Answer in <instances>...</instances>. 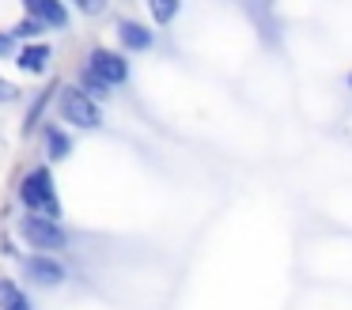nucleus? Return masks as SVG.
I'll list each match as a JSON object with an SVG mask.
<instances>
[{
    "label": "nucleus",
    "mask_w": 352,
    "mask_h": 310,
    "mask_svg": "<svg viewBox=\"0 0 352 310\" xmlns=\"http://www.w3.org/2000/svg\"><path fill=\"white\" fill-rule=\"evenodd\" d=\"M19 201H23L27 212L61 219V201H57V186H54L50 166H34L31 174H23V181H19Z\"/></svg>",
    "instance_id": "nucleus-1"
},
{
    "label": "nucleus",
    "mask_w": 352,
    "mask_h": 310,
    "mask_svg": "<svg viewBox=\"0 0 352 310\" xmlns=\"http://www.w3.org/2000/svg\"><path fill=\"white\" fill-rule=\"evenodd\" d=\"M19 234H23V242L31 250H38V254H57V250H65V242H69L65 227L57 223V219H50V216H38V212L23 216Z\"/></svg>",
    "instance_id": "nucleus-2"
},
{
    "label": "nucleus",
    "mask_w": 352,
    "mask_h": 310,
    "mask_svg": "<svg viewBox=\"0 0 352 310\" xmlns=\"http://www.w3.org/2000/svg\"><path fill=\"white\" fill-rule=\"evenodd\" d=\"M57 110H61V118L69 121V125H76V129H99L102 125L99 102H95L84 87H61V95H57Z\"/></svg>",
    "instance_id": "nucleus-3"
},
{
    "label": "nucleus",
    "mask_w": 352,
    "mask_h": 310,
    "mask_svg": "<svg viewBox=\"0 0 352 310\" xmlns=\"http://www.w3.org/2000/svg\"><path fill=\"white\" fill-rule=\"evenodd\" d=\"M87 68H91L95 76H102L110 87H122V83L129 80V60H125L122 53L107 49V45H95L91 57H87Z\"/></svg>",
    "instance_id": "nucleus-4"
},
{
    "label": "nucleus",
    "mask_w": 352,
    "mask_h": 310,
    "mask_svg": "<svg viewBox=\"0 0 352 310\" xmlns=\"http://www.w3.org/2000/svg\"><path fill=\"white\" fill-rule=\"evenodd\" d=\"M23 272H27V280H31V284H38V287H61L65 276H69V272H65V265L57 261L54 254H31L23 261Z\"/></svg>",
    "instance_id": "nucleus-5"
},
{
    "label": "nucleus",
    "mask_w": 352,
    "mask_h": 310,
    "mask_svg": "<svg viewBox=\"0 0 352 310\" xmlns=\"http://www.w3.org/2000/svg\"><path fill=\"white\" fill-rule=\"evenodd\" d=\"M118 42L125 45V49H133V53H144V49H152V30L144 27V23H137V19H122L118 23Z\"/></svg>",
    "instance_id": "nucleus-6"
},
{
    "label": "nucleus",
    "mask_w": 352,
    "mask_h": 310,
    "mask_svg": "<svg viewBox=\"0 0 352 310\" xmlns=\"http://www.w3.org/2000/svg\"><path fill=\"white\" fill-rule=\"evenodd\" d=\"M27 12H31L34 19L42 23V27H57V30L69 27V8H65L61 0H34Z\"/></svg>",
    "instance_id": "nucleus-7"
},
{
    "label": "nucleus",
    "mask_w": 352,
    "mask_h": 310,
    "mask_svg": "<svg viewBox=\"0 0 352 310\" xmlns=\"http://www.w3.org/2000/svg\"><path fill=\"white\" fill-rule=\"evenodd\" d=\"M50 57H54V49L46 42H31L16 53V65H19V72H46Z\"/></svg>",
    "instance_id": "nucleus-8"
},
{
    "label": "nucleus",
    "mask_w": 352,
    "mask_h": 310,
    "mask_svg": "<svg viewBox=\"0 0 352 310\" xmlns=\"http://www.w3.org/2000/svg\"><path fill=\"white\" fill-rule=\"evenodd\" d=\"M0 310H34L31 299H27V291L8 276H0Z\"/></svg>",
    "instance_id": "nucleus-9"
},
{
    "label": "nucleus",
    "mask_w": 352,
    "mask_h": 310,
    "mask_svg": "<svg viewBox=\"0 0 352 310\" xmlns=\"http://www.w3.org/2000/svg\"><path fill=\"white\" fill-rule=\"evenodd\" d=\"M46 155L54 159V163H61V159L72 155V136L65 133L61 125H46Z\"/></svg>",
    "instance_id": "nucleus-10"
},
{
    "label": "nucleus",
    "mask_w": 352,
    "mask_h": 310,
    "mask_svg": "<svg viewBox=\"0 0 352 310\" xmlns=\"http://www.w3.org/2000/svg\"><path fill=\"white\" fill-rule=\"evenodd\" d=\"M76 87H84L87 95L95 98V102H102V98L110 95V83L102 80V76H95L91 68H80V83H76Z\"/></svg>",
    "instance_id": "nucleus-11"
},
{
    "label": "nucleus",
    "mask_w": 352,
    "mask_h": 310,
    "mask_svg": "<svg viewBox=\"0 0 352 310\" xmlns=\"http://www.w3.org/2000/svg\"><path fill=\"white\" fill-rule=\"evenodd\" d=\"M148 12H152V19L160 23V27H167V23H175V15L182 12V0H148Z\"/></svg>",
    "instance_id": "nucleus-12"
},
{
    "label": "nucleus",
    "mask_w": 352,
    "mask_h": 310,
    "mask_svg": "<svg viewBox=\"0 0 352 310\" xmlns=\"http://www.w3.org/2000/svg\"><path fill=\"white\" fill-rule=\"evenodd\" d=\"M54 95H61V87H57V83H50V87L42 91V95L34 98V102H31V110H27V121H23V129H34V125H38V118L46 113V106H50V98H54Z\"/></svg>",
    "instance_id": "nucleus-13"
},
{
    "label": "nucleus",
    "mask_w": 352,
    "mask_h": 310,
    "mask_svg": "<svg viewBox=\"0 0 352 310\" xmlns=\"http://www.w3.org/2000/svg\"><path fill=\"white\" fill-rule=\"evenodd\" d=\"M38 30H42V23H38V19H34V15H31V19L16 23V30H12V34H16V38H34V34H38Z\"/></svg>",
    "instance_id": "nucleus-14"
},
{
    "label": "nucleus",
    "mask_w": 352,
    "mask_h": 310,
    "mask_svg": "<svg viewBox=\"0 0 352 310\" xmlns=\"http://www.w3.org/2000/svg\"><path fill=\"white\" fill-rule=\"evenodd\" d=\"M76 4H80V12L95 15V12H102V4H107V0H76Z\"/></svg>",
    "instance_id": "nucleus-15"
},
{
    "label": "nucleus",
    "mask_w": 352,
    "mask_h": 310,
    "mask_svg": "<svg viewBox=\"0 0 352 310\" xmlns=\"http://www.w3.org/2000/svg\"><path fill=\"white\" fill-rule=\"evenodd\" d=\"M12 42H16V34H0V57L12 53Z\"/></svg>",
    "instance_id": "nucleus-16"
},
{
    "label": "nucleus",
    "mask_w": 352,
    "mask_h": 310,
    "mask_svg": "<svg viewBox=\"0 0 352 310\" xmlns=\"http://www.w3.org/2000/svg\"><path fill=\"white\" fill-rule=\"evenodd\" d=\"M23 4H27V8H31V4H34V0H23Z\"/></svg>",
    "instance_id": "nucleus-17"
},
{
    "label": "nucleus",
    "mask_w": 352,
    "mask_h": 310,
    "mask_svg": "<svg viewBox=\"0 0 352 310\" xmlns=\"http://www.w3.org/2000/svg\"><path fill=\"white\" fill-rule=\"evenodd\" d=\"M349 87H352V76H349Z\"/></svg>",
    "instance_id": "nucleus-18"
}]
</instances>
